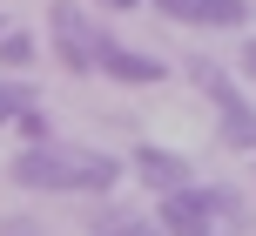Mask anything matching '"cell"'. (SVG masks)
Returning <instances> with one entry per match:
<instances>
[{
    "mask_svg": "<svg viewBox=\"0 0 256 236\" xmlns=\"http://www.w3.org/2000/svg\"><path fill=\"white\" fill-rule=\"evenodd\" d=\"M135 176H142V189H155V196L189 189V162L168 156V148H135Z\"/></svg>",
    "mask_w": 256,
    "mask_h": 236,
    "instance_id": "8992f818",
    "label": "cell"
},
{
    "mask_svg": "<svg viewBox=\"0 0 256 236\" xmlns=\"http://www.w3.org/2000/svg\"><path fill=\"white\" fill-rule=\"evenodd\" d=\"M155 14L176 27H243L250 0H155Z\"/></svg>",
    "mask_w": 256,
    "mask_h": 236,
    "instance_id": "5b68a950",
    "label": "cell"
},
{
    "mask_svg": "<svg viewBox=\"0 0 256 236\" xmlns=\"http://www.w3.org/2000/svg\"><path fill=\"white\" fill-rule=\"evenodd\" d=\"M14 182L20 189H40V196H108L122 182V162L102 156V148H81V142H27L14 156Z\"/></svg>",
    "mask_w": 256,
    "mask_h": 236,
    "instance_id": "6da1fadb",
    "label": "cell"
},
{
    "mask_svg": "<svg viewBox=\"0 0 256 236\" xmlns=\"http://www.w3.org/2000/svg\"><path fill=\"white\" fill-rule=\"evenodd\" d=\"M243 68H250V74H256V40H250V48H243Z\"/></svg>",
    "mask_w": 256,
    "mask_h": 236,
    "instance_id": "4fadbf2b",
    "label": "cell"
},
{
    "mask_svg": "<svg viewBox=\"0 0 256 236\" xmlns=\"http://www.w3.org/2000/svg\"><path fill=\"white\" fill-rule=\"evenodd\" d=\"M20 108H34V88L27 81H0V122H20Z\"/></svg>",
    "mask_w": 256,
    "mask_h": 236,
    "instance_id": "9c48e42d",
    "label": "cell"
},
{
    "mask_svg": "<svg viewBox=\"0 0 256 236\" xmlns=\"http://www.w3.org/2000/svg\"><path fill=\"white\" fill-rule=\"evenodd\" d=\"M27 61H34V40L7 27V34H0V68H27Z\"/></svg>",
    "mask_w": 256,
    "mask_h": 236,
    "instance_id": "30bf717a",
    "label": "cell"
},
{
    "mask_svg": "<svg viewBox=\"0 0 256 236\" xmlns=\"http://www.w3.org/2000/svg\"><path fill=\"white\" fill-rule=\"evenodd\" d=\"M48 27H54V54H61V68H68L74 81L102 68V48H108V34H102V27H94L88 14L74 7V0H54Z\"/></svg>",
    "mask_w": 256,
    "mask_h": 236,
    "instance_id": "277c9868",
    "label": "cell"
},
{
    "mask_svg": "<svg viewBox=\"0 0 256 236\" xmlns=\"http://www.w3.org/2000/svg\"><path fill=\"white\" fill-rule=\"evenodd\" d=\"M102 7H115V14H128V7H142V0H102Z\"/></svg>",
    "mask_w": 256,
    "mask_h": 236,
    "instance_id": "7c38bea8",
    "label": "cell"
},
{
    "mask_svg": "<svg viewBox=\"0 0 256 236\" xmlns=\"http://www.w3.org/2000/svg\"><path fill=\"white\" fill-rule=\"evenodd\" d=\"M7 27H14V20H0V34H7Z\"/></svg>",
    "mask_w": 256,
    "mask_h": 236,
    "instance_id": "5bb4252c",
    "label": "cell"
},
{
    "mask_svg": "<svg viewBox=\"0 0 256 236\" xmlns=\"http://www.w3.org/2000/svg\"><path fill=\"white\" fill-rule=\"evenodd\" d=\"M94 236H168V230L162 223H142V216H102Z\"/></svg>",
    "mask_w": 256,
    "mask_h": 236,
    "instance_id": "ba28073f",
    "label": "cell"
},
{
    "mask_svg": "<svg viewBox=\"0 0 256 236\" xmlns=\"http://www.w3.org/2000/svg\"><path fill=\"white\" fill-rule=\"evenodd\" d=\"M155 223L168 236H216L230 223H250V202L236 196V189H222V182H189V189H176V196H162Z\"/></svg>",
    "mask_w": 256,
    "mask_h": 236,
    "instance_id": "7a4b0ae2",
    "label": "cell"
},
{
    "mask_svg": "<svg viewBox=\"0 0 256 236\" xmlns=\"http://www.w3.org/2000/svg\"><path fill=\"white\" fill-rule=\"evenodd\" d=\"M0 236H40V223H27V216H7V223H0Z\"/></svg>",
    "mask_w": 256,
    "mask_h": 236,
    "instance_id": "8fae6325",
    "label": "cell"
},
{
    "mask_svg": "<svg viewBox=\"0 0 256 236\" xmlns=\"http://www.w3.org/2000/svg\"><path fill=\"white\" fill-rule=\"evenodd\" d=\"M189 81L216 102V128H222V142L243 148V156H256V102H243V94H236V81L222 74L216 61H189Z\"/></svg>",
    "mask_w": 256,
    "mask_h": 236,
    "instance_id": "3957f363",
    "label": "cell"
},
{
    "mask_svg": "<svg viewBox=\"0 0 256 236\" xmlns=\"http://www.w3.org/2000/svg\"><path fill=\"white\" fill-rule=\"evenodd\" d=\"M102 74L128 81V88H148V81H162V74H168V68L155 61V54H135V48H122V40H108V48H102Z\"/></svg>",
    "mask_w": 256,
    "mask_h": 236,
    "instance_id": "52a82bcc",
    "label": "cell"
}]
</instances>
